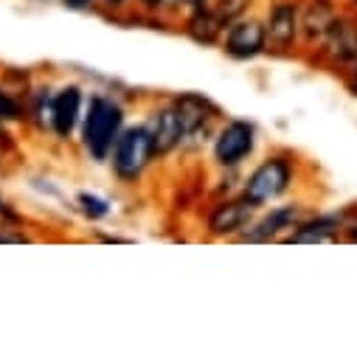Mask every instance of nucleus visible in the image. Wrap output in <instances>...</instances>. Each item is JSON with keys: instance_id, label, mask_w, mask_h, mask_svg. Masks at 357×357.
I'll return each instance as SVG.
<instances>
[{"instance_id": "f257e3e1", "label": "nucleus", "mask_w": 357, "mask_h": 357, "mask_svg": "<svg viewBox=\"0 0 357 357\" xmlns=\"http://www.w3.org/2000/svg\"><path fill=\"white\" fill-rule=\"evenodd\" d=\"M121 127V110L107 99H93L91 113L84 119V144L93 152V158H107L116 132Z\"/></svg>"}, {"instance_id": "f03ea898", "label": "nucleus", "mask_w": 357, "mask_h": 357, "mask_svg": "<svg viewBox=\"0 0 357 357\" xmlns=\"http://www.w3.org/2000/svg\"><path fill=\"white\" fill-rule=\"evenodd\" d=\"M155 146H152V135L144 127L127 130L119 144H116V172L121 177H135L152 158Z\"/></svg>"}, {"instance_id": "7ed1b4c3", "label": "nucleus", "mask_w": 357, "mask_h": 357, "mask_svg": "<svg viewBox=\"0 0 357 357\" xmlns=\"http://www.w3.org/2000/svg\"><path fill=\"white\" fill-rule=\"evenodd\" d=\"M290 183V166L284 160H267L261 163L248 181V189H245V197L259 206V203H267L279 197Z\"/></svg>"}, {"instance_id": "20e7f679", "label": "nucleus", "mask_w": 357, "mask_h": 357, "mask_svg": "<svg viewBox=\"0 0 357 357\" xmlns=\"http://www.w3.org/2000/svg\"><path fill=\"white\" fill-rule=\"evenodd\" d=\"M253 149V130L242 121H234L222 130V135L217 138V160L225 166L239 163L248 152Z\"/></svg>"}, {"instance_id": "39448f33", "label": "nucleus", "mask_w": 357, "mask_h": 357, "mask_svg": "<svg viewBox=\"0 0 357 357\" xmlns=\"http://www.w3.org/2000/svg\"><path fill=\"white\" fill-rule=\"evenodd\" d=\"M79 107H82V93L76 87H65L62 93L51 99V127L56 130L59 138H68L79 121Z\"/></svg>"}, {"instance_id": "423d86ee", "label": "nucleus", "mask_w": 357, "mask_h": 357, "mask_svg": "<svg viewBox=\"0 0 357 357\" xmlns=\"http://www.w3.org/2000/svg\"><path fill=\"white\" fill-rule=\"evenodd\" d=\"M225 45H228V54H234V56H242V59H245V56H253V54H259L261 45H264V29H261L259 23H253V20L236 23V26L228 31Z\"/></svg>"}, {"instance_id": "0eeeda50", "label": "nucleus", "mask_w": 357, "mask_h": 357, "mask_svg": "<svg viewBox=\"0 0 357 357\" xmlns=\"http://www.w3.org/2000/svg\"><path fill=\"white\" fill-rule=\"evenodd\" d=\"M250 214H253V203H250L248 197H245V200H236V203H225V206H220V208L211 214L208 228H211V234H217V236L234 234V231H239V228L250 220Z\"/></svg>"}, {"instance_id": "6e6552de", "label": "nucleus", "mask_w": 357, "mask_h": 357, "mask_svg": "<svg viewBox=\"0 0 357 357\" xmlns=\"http://www.w3.org/2000/svg\"><path fill=\"white\" fill-rule=\"evenodd\" d=\"M149 135H152L155 152H169L177 141H181V135H186L177 110H163V113H158V116H155V127H152Z\"/></svg>"}, {"instance_id": "1a4fd4ad", "label": "nucleus", "mask_w": 357, "mask_h": 357, "mask_svg": "<svg viewBox=\"0 0 357 357\" xmlns=\"http://www.w3.org/2000/svg\"><path fill=\"white\" fill-rule=\"evenodd\" d=\"M329 54L337 59H354L357 56V29L351 23H332L326 31Z\"/></svg>"}, {"instance_id": "9d476101", "label": "nucleus", "mask_w": 357, "mask_h": 357, "mask_svg": "<svg viewBox=\"0 0 357 357\" xmlns=\"http://www.w3.org/2000/svg\"><path fill=\"white\" fill-rule=\"evenodd\" d=\"M296 37V9L287 3H279L271 15V40L276 45H287Z\"/></svg>"}, {"instance_id": "9b49d317", "label": "nucleus", "mask_w": 357, "mask_h": 357, "mask_svg": "<svg viewBox=\"0 0 357 357\" xmlns=\"http://www.w3.org/2000/svg\"><path fill=\"white\" fill-rule=\"evenodd\" d=\"M174 110H177V116H181L183 132H195V130H200V127L206 124V119H208V105H206L203 99H197V96H186V99H181Z\"/></svg>"}, {"instance_id": "f8f14e48", "label": "nucleus", "mask_w": 357, "mask_h": 357, "mask_svg": "<svg viewBox=\"0 0 357 357\" xmlns=\"http://www.w3.org/2000/svg\"><path fill=\"white\" fill-rule=\"evenodd\" d=\"M293 220H296V208H282V211H273L271 217H264V220L256 225V231H250V234H248V239H250V242L271 239V236H276L282 228H287Z\"/></svg>"}, {"instance_id": "ddd939ff", "label": "nucleus", "mask_w": 357, "mask_h": 357, "mask_svg": "<svg viewBox=\"0 0 357 357\" xmlns=\"http://www.w3.org/2000/svg\"><path fill=\"white\" fill-rule=\"evenodd\" d=\"M332 23H335V15H332V9L326 3H315L304 15V26H307V34L310 37H324Z\"/></svg>"}, {"instance_id": "4468645a", "label": "nucleus", "mask_w": 357, "mask_h": 357, "mask_svg": "<svg viewBox=\"0 0 357 357\" xmlns=\"http://www.w3.org/2000/svg\"><path fill=\"white\" fill-rule=\"evenodd\" d=\"M222 29V23H220V17L214 15V12H197L195 17H192V23H189V31H192V37L195 40H200V43H214V37H217V31Z\"/></svg>"}, {"instance_id": "2eb2a0df", "label": "nucleus", "mask_w": 357, "mask_h": 357, "mask_svg": "<svg viewBox=\"0 0 357 357\" xmlns=\"http://www.w3.org/2000/svg\"><path fill=\"white\" fill-rule=\"evenodd\" d=\"M337 231V222L335 220H315V222H307L296 236L293 242H324V239H332Z\"/></svg>"}, {"instance_id": "dca6fc26", "label": "nucleus", "mask_w": 357, "mask_h": 357, "mask_svg": "<svg viewBox=\"0 0 357 357\" xmlns=\"http://www.w3.org/2000/svg\"><path fill=\"white\" fill-rule=\"evenodd\" d=\"M0 119H3V121H17V119H23L20 105H17L6 91H0Z\"/></svg>"}, {"instance_id": "f3484780", "label": "nucleus", "mask_w": 357, "mask_h": 357, "mask_svg": "<svg viewBox=\"0 0 357 357\" xmlns=\"http://www.w3.org/2000/svg\"><path fill=\"white\" fill-rule=\"evenodd\" d=\"M79 206H82V211H84L87 217H93V220H99V217L107 214V203L99 200V197H91V195H82V197H79Z\"/></svg>"}, {"instance_id": "a211bd4d", "label": "nucleus", "mask_w": 357, "mask_h": 357, "mask_svg": "<svg viewBox=\"0 0 357 357\" xmlns=\"http://www.w3.org/2000/svg\"><path fill=\"white\" fill-rule=\"evenodd\" d=\"M0 242H26V236L23 234H3V231H0Z\"/></svg>"}, {"instance_id": "6ab92c4d", "label": "nucleus", "mask_w": 357, "mask_h": 357, "mask_svg": "<svg viewBox=\"0 0 357 357\" xmlns=\"http://www.w3.org/2000/svg\"><path fill=\"white\" fill-rule=\"evenodd\" d=\"M68 6H73V9H82V6H87V0H65Z\"/></svg>"}, {"instance_id": "aec40b11", "label": "nucleus", "mask_w": 357, "mask_h": 357, "mask_svg": "<svg viewBox=\"0 0 357 357\" xmlns=\"http://www.w3.org/2000/svg\"><path fill=\"white\" fill-rule=\"evenodd\" d=\"M349 239L357 242V222H351V228H349Z\"/></svg>"}, {"instance_id": "412c9836", "label": "nucleus", "mask_w": 357, "mask_h": 357, "mask_svg": "<svg viewBox=\"0 0 357 357\" xmlns=\"http://www.w3.org/2000/svg\"><path fill=\"white\" fill-rule=\"evenodd\" d=\"M181 3H189V6H200L203 0H181Z\"/></svg>"}, {"instance_id": "4be33fe9", "label": "nucleus", "mask_w": 357, "mask_h": 357, "mask_svg": "<svg viewBox=\"0 0 357 357\" xmlns=\"http://www.w3.org/2000/svg\"><path fill=\"white\" fill-rule=\"evenodd\" d=\"M144 3H146V6H158V3H160V0H144Z\"/></svg>"}, {"instance_id": "5701e85b", "label": "nucleus", "mask_w": 357, "mask_h": 357, "mask_svg": "<svg viewBox=\"0 0 357 357\" xmlns=\"http://www.w3.org/2000/svg\"><path fill=\"white\" fill-rule=\"evenodd\" d=\"M110 3H121V0H110Z\"/></svg>"}, {"instance_id": "b1692460", "label": "nucleus", "mask_w": 357, "mask_h": 357, "mask_svg": "<svg viewBox=\"0 0 357 357\" xmlns=\"http://www.w3.org/2000/svg\"><path fill=\"white\" fill-rule=\"evenodd\" d=\"M354 87H357V73H354Z\"/></svg>"}]
</instances>
